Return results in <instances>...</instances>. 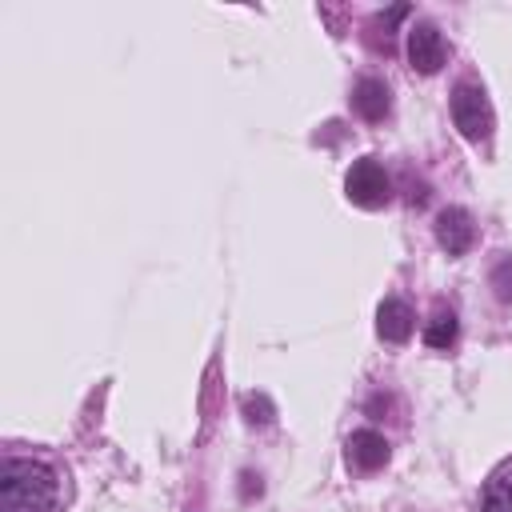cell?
Returning <instances> with one entry per match:
<instances>
[{
	"instance_id": "8",
	"label": "cell",
	"mask_w": 512,
	"mask_h": 512,
	"mask_svg": "<svg viewBox=\"0 0 512 512\" xmlns=\"http://www.w3.org/2000/svg\"><path fill=\"white\" fill-rule=\"evenodd\" d=\"M352 108H356V116H360V120L380 124V120L388 116V108H392L388 84H384V80H376V76L356 80V88H352Z\"/></svg>"
},
{
	"instance_id": "11",
	"label": "cell",
	"mask_w": 512,
	"mask_h": 512,
	"mask_svg": "<svg viewBox=\"0 0 512 512\" xmlns=\"http://www.w3.org/2000/svg\"><path fill=\"white\" fill-rule=\"evenodd\" d=\"M240 408H244V420L248 424H272V416H276V408H272V400L264 396V392H248L244 400H240Z\"/></svg>"
},
{
	"instance_id": "6",
	"label": "cell",
	"mask_w": 512,
	"mask_h": 512,
	"mask_svg": "<svg viewBox=\"0 0 512 512\" xmlns=\"http://www.w3.org/2000/svg\"><path fill=\"white\" fill-rule=\"evenodd\" d=\"M412 328H416V312L408 308V300H400V296L380 300V308H376V336L380 340L404 344L412 336Z\"/></svg>"
},
{
	"instance_id": "10",
	"label": "cell",
	"mask_w": 512,
	"mask_h": 512,
	"mask_svg": "<svg viewBox=\"0 0 512 512\" xmlns=\"http://www.w3.org/2000/svg\"><path fill=\"white\" fill-rule=\"evenodd\" d=\"M456 336H460L456 312L440 304V308L432 312V320L424 324V344H428V348H452V344H456Z\"/></svg>"
},
{
	"instance_id": "7",
	"label": "cell",
	"mask_w": 512,
	"mask_h": 512,
	"mask_svg": "<svg viewBox=\"0 0 512 512\" xmlns=\"http://www.w3.org/2000/svg\"><path fill=\"white\" fill-rule=\"evenodd\" d=\"M348 464L356 472H380L388 464V440L372 428H360L348 436Z\"/></svg>"
},
{
	"instance_id": "12",
	"label": "cell",
	"mask_w": 512,
	"mask_h": 512,
	"mask_svg": "<svg viewBox=\"0 0 512 512\" xmlns=\"http://www.w3.org/2000/svg\"><path fill=\"white\" fill-rule=\"evenodd\" d=\"M488 284H492L496 300L512 304V256H500V260L492 264V276H488Z\"/></svg>"
},
{
	"instance_id": "2",
	"label": "cell",
	"mask_w": 512,
	"mask_h": 512,
	"mask_svg": "<svg viewBox=\"0 0 512 512\" xmlns=\"http://www.w3.org/2000/svg\"><path fill=\"white\" fill-rule=\"evenodd\" d=\"M452 120H456V128H460L464 140H472V144L488 140L492 136V104H488V92L480 84H472V80H460L452 88Z\"/></svg>"
},
{
	"instance_id": "5",
	"label": "cell",
	"mask_w": 512,
	"mask_h": 512,
	"mask_svg": "<svg viewBox=\"0 0 512 512\" xmlns=\"http://www.w3.org/2000/svg\"><path fill=\"white\" fill-rule=\"evenodd\" d=\"M436 240L448 256H464L472 244H476V224L464 208H444L436 216Z\"/></svg>"
},
{
	"instance_id": "4",
	"label": "cell",
	"mask_w": 512,
	"mask_h": 512,
	"mask_svg": "<svg viewBox=\"0 0 512 512\" xmlns=\"http://www.w3.org/2000/svg\"><path fill=\"white\" fill-rule=\"evenodd\" d=\"M408 64H412L420 76H432V72H440V68L448 64V40L440 36L436 24L420 20V24L408 28Z\"/></svg>"
},
{
	"instance_id": "9",
	"label": "cell",
	"mask_w": 512,
	"mask_h": 512,
	"mask_svg": "<svg viewBox=\"0 0 512 512\" xmlns=\"http://www.w3.org/2000/svg\"><path fill=\"white\" fill-rule=\"evenodd\" d=\"M484 512H512V460L500 464L484 484Z\"/></svg>"
},
{
	"instance_id": "3",
	"label": "cell",
	"mask_w": 512,
	"mask_h": 512,
	"mask_svg": "<svg viewBox=\"0 0 512 512\" xmlns=\"http://www.w3.org/2000/svg\"><path fill=\"white\" fill-rule=\"evenodd\" d=\"M344 192H348V200L356 208H384L388 196H392V180H388V172H384L380 160L360 156L348 168V176H344Z\"/></svg>"
},
{
	"instance_id": "13",
	"label": "cell",
	"mask_w": 512,
	"mask_h": 512,
	"mask_svg": "<svg viewBox=\"0 0 512 512\" xmlns=\"http://www.w3.org/2000/svg\"><path fill=\"white\" fill-rule=\"evenodd\" d=\"M240 480H244V484H240V492H244V500H248V496H252V492H256V496H260V476H252V472H244V476H240Z\"/></svg>"
},
{
	"instance_id": "1",
	"label": "cell",
	"mask_w": 512,
	"mask_h": 512,
	"mask_svg": "<svg viewBox=\"0 0 512 512\" xmlns=\"http://www.w3.org/2000/svg\"><path fill=\"white\" fill-rule=\"evenodd\" d=\"M68 500L64 476L48 460L4 456L0 464V512H60Z\"/></svg>"
}]
</instances>
